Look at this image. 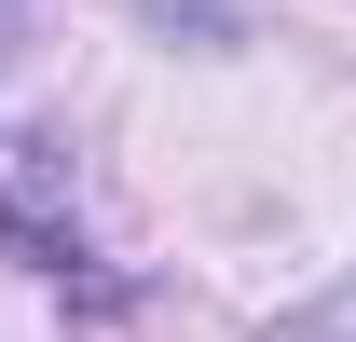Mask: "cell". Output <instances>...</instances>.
<instances>
[{
	"label": "cell",
	"instance_id": "obj_2",
	"mask_svg": "<svg viewBox=\"0 0 356 342\" xmlns=\"http://www.w3.org/2000/svg\"><path fill=\"white\" fill-rule=\"evenodd\" d=\"M274 342H356V288H343V301H315L302 329H274Z\"/></svg>",
	"mask_w": 356,
	"mask_h": 342
},
{
	"label": "cell",
	"instance_id": "obj_3",
	"mask_svg": "<svg viewBox=\"0 0 356 342\" xmlns=\"http://www.w3.org/2000/svg\"><path fill=\"white\" fill-rule=\"evenodd\" d=\"M28 14H42V0H0V55H14V42H28Z\"/></svg>",
	"mask_w": 356,
	"mask_h": 342
},
{
	"label": "cell",
	"instance_id": "obj_1",
	"mask_svg": "<svg viewBox=\"0 0 356 342\" xmlns=\"http://www.w3.org/2000/svg\"><path fill=\"white\" fill-rule=\"evenodd\" d=\"M0 247L28 260V274H96V247H83V192H69V151L55 137H0Z\"/></svg>",
	"mask_w": 356,
	"mask_h": 342
}]
</instances>
